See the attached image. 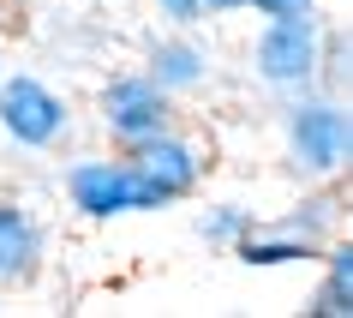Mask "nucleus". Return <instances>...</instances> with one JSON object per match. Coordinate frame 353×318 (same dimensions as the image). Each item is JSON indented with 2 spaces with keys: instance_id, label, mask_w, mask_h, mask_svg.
Listing matches in <instances>:
<instances>
[{
  "instance_id": "1",
  "label": "nucleus",
  "mask_w": 353,
  "mask_h": 318,
  "mask_svg": "<svg viewBox=\"0 0 353 318\" xmlns=\"http://www.w3.org/2000/svg\"><path fill=\"white\" fill-rule=\"evenodd\" d=\"M288 156H294L299 174L312 180H335L353 156V120L341 109V96H323V91H294L288 102Z\"/></svg>"
},
{
  "instance_id": "2",
  "label": "nucleus",
  "mask_w": 353,
  "mask_h": 318,
  "mask_svg": "<svg viewBox=\"0 0 353 318\" xmlns=\"http://www.w3.org/2000/svg\"><path fill=\"white\" fill-rule=\"evenodd\" d=\"M66 192H72V205L96 223H108V216H132V210H162L174 205L156 180H150L138 162H132L126 150L120 156H96V162H78L66 174Z\"/></svg>"
},
{
  "instance_id": "3",
  "label": "nucleus",
  "mask_w": 353,
  "mask_h": 318,
  "mask_svg": "<svg viewBox=\"0 0 353 318\" xmlns=\"http://www.w3.org/2000/svg\"><path fill=\"white\" fill-rule=\"evenodd\" d=\"M0 127L6 138L24 150H54L66 132H72V109L66 96H54L42 78L19 73V78H0Z\"/></svg>"
},
{
  "instance_id": "4",
  "label": "nucleus",
  "mask_w": 353,
  "mask_h": 318,
  "mask_svg": "<svg viewBox=\"0 0 353 318\" xmlns=\"http://www.w3.org/2000/svg\"><path fill=\"white\" fill-rule=\"evenodd\" d=\"M317 19H270L252 42V66H258L263 84H276V91H312L317 78Z\"/></svg>"
},
{
  "instance_id": "5",
  "label": "nucleus",
  "mask_w": 353,
  "mask_h": 318,
  "mask_svg": "<svg viewBox=\"0 0 353 318\" xmlns=\"http://www.w3.org/2000/svg\"><path fill=\"white\" fill-rule=\"evenodd\" d=\"M102 120H108V132L120 138V150L144 144V138H156V132L174 127V96H168L150 73H126V78H114L108 91H102Z\"/></svg>"
},
{
  "instance_id": "6",
  "label": "nucleus",
  "mask_w": 353,
  "mask_h": 318,
  "mask_svg": "<svg viewBox=\"0 0 353 318\" xmlns=\"http://www.w3.org/2000/svg\"><path fill=\"white\" fill-rule=\"evenodd\" d=\"M126 156L138 162V169L156 180V187L168 192V198H186L198 180H204V150L192 144V138H180V132L168 127V132H156V138H144V144H126Z\"/></svg>"
},
{
  "instance_id": "7",
  "label": "nucleus",
  "mask_w": 353,
  "mask_h": 318,
  "mask_svg": "<svg viewBox=\"0 0 353 318\" xmlns=\"http://www.w3.org/2000/svg\"><path fill=\"white\" fill-rule=\"evenodd\" d=\"M42 270V228L30 210L0 205V288H24Z\"/></svg>"
},
{
  "instance_id": "8",
  "label": "nucleus",
  "mask_w": 353,
  "mask_h": 318,
  "mask_svg": "<svg viewBox=\"0 0 353 318\" xmlns=\"http://www.w3.org/2000/svg\"><path fill=\"white\" fill-rule=\"evenodd\" d=\"M144 73L156 78L168 96H180V91H198L210 78V55L192 37H162V42H150V66Z\"/></svg>"
},
{
  "instance_id": "9",
  "label": "nucleus",
  "mask_w": 353,
  "mask_h": 318,
  "mask_svg": "<svg viewBox=\"0 0 353 318\" xmlns=\"http://www.w3.org/2000/svg\"><path fill=\"white\" fill-rule=\"evenodd\" d=\"M234 252H240L245 264H294V259H317V252H323V246L317 241H305V234H294V228L288 223H252L240 234V241H234Z\"/></svg>"
},
{
  "instance_id": "10",
  "label": "nucleus",
  "mask_w": 353,
  "mask_h": 318,
  "mask_svg": "<svg viewBox=\"0 0 353 318\" xmlns=\"http://www.w3.org/2000/svg\"><path fill=\"white\" fill-rule=\"evenodd\" d=\"M317 318H347L353 312V246H330V277L312 294Z\"/></svg>"
},
{
  "instance_id": "11",
  "label": "nucleus",
  "mask_w": 353,
  "mask_h": 318,
  "mask_svg": "<svg viewBox=\"0 0 353 318\" xmlns=\"http://www.w3.org/2000/svg\"><path fill=\"white\" fill-rule=\"evenodd\" d=\"M281 223L294 228V234H305V241H330L335 234V223H341V192L335 187H323V192H312V198H299L294 205V216H281Z\"/></svg>"
},
{
  "instance_id": "12",
  "label": "nucleus",
  "mask_w": 353,
  "mask_h": 318,
  "mask_svg": "<svg viewBox=\"0 0 353 318\" xmlns=\"http://www.w3.org/2000/svg\"><path fill=\"white\" fill-rule=\"evenodd\" d=\"M252 228V210H240V205H204L198 210V241L204 246H234Z\"/></svg>"
},
{
  "instance_id": "13",
  "label": "nucleus",
  "mask_w": 353,
  "mask_h": 318,
  "mask_svg": "<svg viewBox=\"0 0 353 318\" xmlns=\"http://www.w3.org/2000/svg\"><path fill=\"white\" fill-rule=\"evenodd\" d=\"M252 12H263V19H317V0H252Z\"/></svg>"
},
{
  "instance_id": "14",
  "label": "nucleus",
  "mask_w": 353,
  "mask_h": 318,
  "mask_svg": "<svg viewBox=\"0 0 353 318\" xmlns=\"http://www.w3.org/2000/svg\"><path fill=\"white\" fill-rule=\"evenodd\" d=\"M156 12H162L168 24H180V30H186V24L204 19V0H156Z\"/></svg>"
},
{
  "instance_id": "15",
  "label": "nucleus",
  "mask_w": 353,
  "mask_h": 318,
  "mask_svg": "<svg viewBox=\"0 0 353 318\" xmlns=\"http://www.w3.org/2000/svg\"><path fill=\"white\" fill-rule=\"evenodd\" d=\"M204 12H252V0H204Z\"/></svg>"
}]
</instances>
